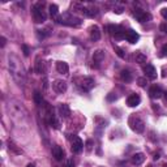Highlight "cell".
<instances>
[{"instance_id":"obj_8","label":"cell","mask_w":167,"mask_h":167,"mask_svg":"<svg viewBox=\"0 0 167 167\" xmlns=\"http://www.w3.org/2000/svg\"><path fill=\"white\" fill-rule=\"evenodd\" d=\"M125 39L129 42V43L135 44V43H137V41L140 39V35H139V33H137V31L129 29V30L125 31Z\"/></svg>"},{"instance_id":"obj_28","label":"cell","mask_w":167,"mask_h":167,"mask_svg":"<svg viewBox=\"0 0 167 167\" xmlns=\"http://www.w3.org/2000/svg\"><path fill=\"white\" fill-rule=\"evenodd\" d=\"M137 84H139V86L145 88V86H146V78H145V77H140V78H137Z\"/></svg>"},{"instance_id":"obj_11","label":"cell","mask_w":167,"mask_h":167,"mask_svg":"<svg viewBox=\"0 0 167 167\" xmlns=\"http://www.w3.org/2000/svg\"><path fill=\"white\" fill-rule=\"evenodd\" d=\"M81 88H82L84 90H91L94 88V85H96V82H94V78H91V77H85L81 80Z\"/></svg>"},{"instance_id":"obj_18","label":"cell","mask_w":167,"mask_h":167,"mask_svg":"<svg viewBox=\"0 0 167 167\" xmlns=\"http://www.w3.org/2000/svg\"><path fill=\"white\" fill-rule=\"evenodd\" d=\"M104 59V51L103 50H96L93 54V61L96 63H101Z\"/></svg>"},{"instance_id":"obj_24","label":"cell","mask_w":167,"mask_h":167,"mask_svg":"<svg viewBox=\"0 0 167 167\" xmlns=\"http://www.w3.org/2000/svg\"><path fill=\"white\" fill-rule=\"evenodd\" d=\"M35 71H37V73L39 74H42V73H44L46 72V67H44V64H43V61H38L37 63V68H35Z\"/></svg>"},{"instance_id":"obj_19","label":"cell","mask_w":167,"mask_h":167,"mask_svg":"<svg viewBox=\"0 0 167 167\" xmlns=\"http://www.w3.org/2000/svg\"><path fill=\"white\" fill-rule=\"evenodd\" d=\"M120 78H122L124 82H131V81L133 80L132 73H131L128 69H123L122 71V73H120Z\"/></svg>"},{"instance_id":"obj_14","label":"cell","mask_w":167,"mask_h":167,"mask_svg":"<svg viewBox=\"0 0 167 167\" xmlns=\"http://www.w3.org/2000/svg\"><path fill=\"white\" fill-rule=\"evenodd\" d=\"M90 39L91 41H94V42H97V41H99L101 39V30H99V28H98L97 25H93L90 28Z\"/></svg>"},{"instance_id":"obj_1","label":"cell","mask_w":167,"mask_h":167,"mask_svg":"<svg viewBox=\"0 0 167 167\" xmlns=\"http://www.w3.org/2000/svg\"><path fill=\"white\" fill-rule=\"evenodd\" d=\"M43 5L44 3H38L37 5L33 7V17H34V21L37 24H42L47 18V16H46V13L43 11Z\"/></svg>"},{"instance_id":"obj_17","label":"cell","mask_w":167,"mask_h":167,"mask_svg":"<svg viewBox=\"0 0 167 167\" xmlns=\"http://www.w3.org/2000/svg\"><path fill=\"white\" fill-rule=\"evenodd\" d=\"M81 11H82V13H85L88 17H91V18H94L98 16V9L96 8V7H91V8H85V7H82Z\"/></svg>"},{"instance_id":"obj_10","label":"cell","mask_w":167,"mask_h":167,"mask_svg":"<svg viewBox=\"0 0 167 167\" xmlns=\"http://www.w3.org/2000/svg\"><path fill=\"white\" fill-rule=\"evenodd\" d=\"M140 102H141V97L136 93L131 94L128 97V99H127V104H128L129 107H137L140 104Z\"/></svg>"},{"instance_id":"obj_6","label":"cell","mask_w":167,"mask_h":167,"mask_svg":"<svg viewBox=\"0 0 167 167\" xmlns=\"http://www.w3.org/2000/svg\"><path fill=\"white\" fill-rule=\"evenodd\" d=\"M149 96H150V98H153V99H159V98H162L163 91L161 89V86L153 85V86L149 89Z\"/></svg>"},{"instance_id":"obj_7","label":"cell","mask_w":167,"mask_h":167,"mask_svg":"<svg viewBox=\"0 0 167 167\" xmlns=\"http://www.w3.org/2000/svg\"><path fill=\"white\" fill-rule=\"evenodd\" d=\"M52 88H54V90L56 91V93L61 94L67 90V82L63 80H55L54 82H52Z\"/></svg>"},{"instance_id":"obj_16","label":"cell","mask_w":167,"mask_h":167,"mask_svg":"<svg viewBox=\"0 0 167 167\" xmlns=\"http://www.w3.org/2000/svg\"><path fill=\"white\" fill-rule=\"evenodd\" d=\"M56 71L59 72L60 74H68L69 72V67L65 61H58L56 63Z\"/></svg>"},{"instance_id":"obj_31","label":"cell","mask_w":167,"mask_h":167,"mask_svg":"<svg viewBox=\"0 0 167 167\" xmlns=\"http://www.w3.org/2000/svg\"><path fill=\"white\" fill-rule=\"evenodd\" d=\"M22 51H24V55L25 56H28L29 54H30V50H29V47L26 44H22Z\"/></svg>"},{"instance_id":"obj_30","label":"cell","mask_w":167,"mask_h":167,"mask_svg":"<svg viewBox=\"0 0 167 167\" xmlns=\"http://www.w3.org/2000/svg\"><path fill=\"white\" fill-rule=\"evenodd\" d=\"M86 150L88 152H91V149H93V141H91V140H88L86 141Z\"/></svg>"},{"instance_id":"obj_15","label":"cell","mask_w":167,"mask_h":167,"mask_svg":"<svg viewBox=\"0 0 167 167\" xmlns=\"http://www.w3.org/2000/svg\"><path fill=\"white\" fill-rule=\"evenodd\" d=\"M144 161H145V154H144V153H136V154L132 155V163L135 166L142 165Z\"/></svg>"},{"instance_id":"obj_12","label":"cell","mask_w":167,"mask_h":167,"mask_svg":"<svg viewBox=\"0 0 167 167\" xmlns=\"http://www.w3.org/2000/svg\"><path fill=\"white\" fill-rule=\"evenodd\" d=\"M59 114H60V116L63 117V119H68V117L71 116V109L68 104L65 103H61L60 106H59Z\"/></svg>"},{"instance_id":"obj_27","label":"cell","mask_w":167,"mask_h":167,"mask_svg":"<svg viewBox=\"0 0 167 167\" xmlns=\"http://www.w3.org/2000/svg\"><path fill=\"white\" fill-rule=\"evenodd\" d=\"M106 99L109 101V102H115V101H117V96L116 93H109L106 97Z\"/></svg>"},{"instance_id":"obj_5","label":"cell","mask_w":167,"mask_h":167,"mask_svg":"<svg viewBox=\"0 0 167 167\" xmlns=\"http://www.w3.org/2000/svg\"><path fill=\"white\" fill-rule=\"evenodd\" d=\"M71 148H72V152L73 153H80L84 148V144H82V140L80 139L78 136H73L71 139Z\"/></svg>"},{"instance_id":"obj_33","label":"cell","mask_w":167,"mask_h":167,"mask_svg":"<svg viewBox=\"0 0 167 167\" xmlns=\"http://www.w3.org/2000/svg\"><path fill=\"white\" fill-rule=\"evenodd\" d=\"M5 43H7V38L5 37H1V38H0V46H1V47H4Z\"/></svg>"},{"instance_id":"obj_2","label":"cell","mask_w":167,"mask_h":167,"mask_svg":"<svg viewBox=\"0 0 167 167\" xmlns=\"http://www.w3.org/2000/svg\"><path fill=\"white\" fill-rule=\"evenodd\" d=\"M60 24H64L68 26H78L81 25V20L78 17H74V16L69 15V13H64L60 17Z\"/></svg>"},{"instance_id":"obj_23","label":"cell","mask_w":167,"mask_h":167,"mask_svg":"<svg viewBox=\"0 0 167 167\" xmlns=\"http://www.w3.org/2000/svg\"><path fill=\"white\" fill-rule=\"evenodd\" d=\"M33 98H34V102L37 104H42V102H43V98H42L41 91H38V90L34 91V96H33Z\"/></svg>"},{"instance_id":"obj_25","label":"cell","mask_w":167,"mask_h":167,"mask_svg":"<svg viewBox=\"0 0 167 167\" xmlns=\"http://www.w3.org/2000/svg\"><path fill=\"white\" fill-rule=\"evenodd\" d=\"M114 50H115L116 55H117V56H119L120 59H125V54H124V51H123L120 47H117V46H114Z\"/></svg>"},{"instance_id":"obj_13","label":"cell","mask_w":167,"mask_h":167,"mask_svg":"<svg viewBox=\"0 0 167 167\" xmlns=\"http://www.w3.org/2000/svg\"><path fill=\"white\" fill-rule=\"evenodd\" d=\"M52 155H54V158L56 159V161H63L64 159V150L60 148V146L55 145L54 148H52Z\"/></svg>"},{"instance_id":"obj_37","label":"cell","mask_w":167,"mask_h":167,"mask_svg":"<svg viewBox=\"0 0 167 167\" xmlns=\"http://www.w3.org/2000/svg\"><path fill=\"white\" fill-rule=\"evenodd\" d=\"M163 167H167V163H165V165H163Z\"/></svg>"},{"instance_id":"obj_3","label":"cell","mask_w":167,"mask_h":167,"mask_svg":"<svg viewBox=\"0 0 167 167\" xmlns=\"http://www.w3.org/2000/svg\"><path fill=\"white\" fill-rule=\"evenodd\" d=\"M129 123H131V128L136 133H142L145 131V123H144V120L139 119V117H132L129 120Z\"/></svg>"},{"instance_id":"obj_35","label":"cell","mask_w":167,"mask_h":167,"mask_svg":"<svg viewBox=\"0 0 167 167\" xmlns=\"http://www.w3.org/2000/svg\"><path fill=\"white\" fill-rule=\"evenodd\" d=\"M26 167H35V165H34V163H29V165L26 166Z\"/></svg>"},{"instance_id":"obj_26","label":"cell","mask_w":167,"mask_h":167,"mask_svg":"<svg viewBox=\"0 0 167 167\" xmlns=\"http://www.w3.org/2000/svg\"><path fill=\"white\" fill-rule=\"evenodd\" d=\"M123 11H124V7H123V4H116L114 5V12L116 13V15H120V13H123Z\"/></svg>"},{"instance_id":"obj_9","label":"cell","mask_w":167,"mask_h":167,"mask_svg":"<svg viewBox=\"0 0 167 167\" xmlns=\"http://www.w3.org/2000/svg\"><path fill=\"white\" fill-rule=\"evenodd\" d=\"M144 72H145L146 77L150 78V80H155V78H157V69L153 67L152 64L144 65Z\"/></svg>"},{"instance_id":"obj_22","label":"cell","mask_w":167,"mask_h":167,"mask_svg":"<svg viewBox=\"0 0 167 167\" xmlns=\"http://www.w3.org/2000/svg\"><path fill=\"white\" fill-rule=\"evenodd\" d=\"M48 11H50L51 17L56 18L58 16H59V7H58L56 4H51L50 7H48Z\"/></svg>"},{"instance_id":"obj_29","label":"cell","mask_w":167,"mask_h":167,"mask_svg":"<svg viewBox=\"0 0 167 167\" xmlns=\"http://www.w3.org/2000/svg\"><path fill=\"white\" fill-rule=\"evenodd\" d=\"M159 30H161L163 34H167V21L166 22H162V24L159 25Z\"/></svg>"},{"instance_id":"obj_20","label":"cell","mask_w":167,"mask_h":167,"mask_svg":"<svg viewBox=\"0 0 167 167\" xmlns=\"http://www.w3.org/2000/svg\"><path fill=\"white\" fill-rule=\"evenodd\" d=\"M8 149H9V152H12V153H15V154H22V150L18 148L17 145H16L15 142H12V141H8Z\"/></svg>"},{"instance_id":"obj_34","label":"cell","mask_w":167,"mask_h":167,"mask_svg":"<svg viewBox=\"0 0 167 167\" xmlns=\"http://www.w3.org/2000/svg\"><path fill=\"white\" fill-rule=\"evenodd\" d=\"M162 55H167V43L162 47Z\"/></svg>"},{"instance_id":"obj_4","label":"cell","mask_w":167,"mask_h":167,"mask_svg":"<svg viewBox=\"0 0 167 167\" xmlns=\"http://www.w3.org/2000/svg\"><path fill=\"white\" fill-rule=\"evenodd\" d=\"M133 16H135V18L139 22H146V21H150V20H152V15H150V13L142 11V9H140V8L133 11Z\"/></svg>"},{"instance_id":"obj_21","label":"cell","mask_w":167,"mask_h":167,"mask_svg":"<svg viewBox=\"0 0 167 167\" xmlns=\"http://www.w3.org/2000/svg\"><path fill=\"white\" fill-rule=\"evenodd\" d=\"M135 60H136V63H139V64L146 63V55L142 54V52H136L135 54Z\"/></svg>"},{"instance_id":"obj_36","label":"cell","mask_w":167,"mask_h":167,"mask_svg":"<svg viewBox=\"0 0 167 167\" xmlns=\"http://www.w3.org/2000/svg\"><path fill=\"white\" fill-rule=\"evenodd\" d=\"M163 94H165V102L167 103V91H166V93H163Z\"/></svg>"},{"instance_id":"obj_32","label":"cell","mask_w":167,"mask_h":167,"mask_svg":"<svg viewBox=\"0 0 167 167\" xmlns=\"http://www.w3.org/2000/svg\"><path fill=\"white\" fill-rule=\"evenodd\" d=\"M161 15L163 16V18L167 20V8H162L161 9Z\"/></svg>"}]
</instances>
